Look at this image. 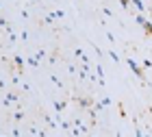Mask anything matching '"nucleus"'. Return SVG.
Returning <instances> with one entry per match:
<instances>
[{
    "instance_id": "f257e3e1",
    "label": "nucleus",
    "mask_w": 152,
    "mask_h": 137,
    "mask_svg": "<svg viewBox=\"0 0 152 137\" xmlns=\"http://www.w3.org/2000/svg\"><path fill=\"white\" fill-rule=\"evenodd\" d=\"M133 2H135V4H137V7H139V9L143 11V4H141V0H133Z\"/></svg>"
}]
</instances>
